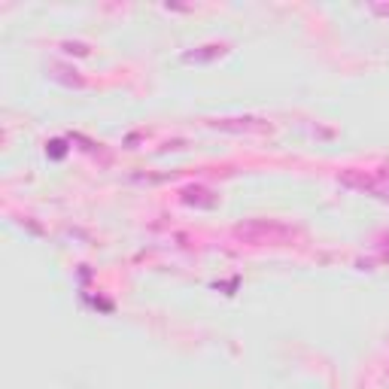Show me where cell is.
Masks as SVG:
<instances>
[{
  "label": "cell",
  "instance_id": "obj_5",
  "mask_svg": "<svg viewBox=\"0 0 389 389\" xmlns=\"http://www.w3.org/2000/svg\"><path fill=\"white\" fill-rule=\"evenodd\" d=\"M180 195H182V204H189V207H201V210L216 207V195L207 186H186Z\"/></svg>",
  "mask_w": 389,
  "mask_h": 389
},
{
  "label": "cell",
  "instance_id": "obj_7",
  "mask_svg": "<svg viewBox=\"0 0 389 389\" xmlns=\"http://www.w3.org/2000/svg\"><path fill=\"white\" fill-rule=\"evenodd\" d=\"M46 152H49V156H52V158H64V152H67V146H64V140H52V143L46 146Z\"/></svg>",
  "mask_w": 389,
  "mask_h": 389
},
{
  "label": "cell",
  "instance_id": "obj_1",
  "mask_svg": "<svg viewBox=\"0 0 389 389\" xmlns=\"http://www.w3.org/2000/svg\"><path fill=\"white\" fill-rule=\"evenodd\" d=\"M231 234L249 246H289L295 240V229L277 219H246L234 225Z\"/></svg>",
  "mask_w": 389,
  "mask_h": 389
},
{
  "label": "cell",
  "instance_id": "obj_3",
  "mask_svg": "<svg viewBox=\"0 0 389 389\" xmlns=\"http://www.w3.org/2000/svg\"><path fill=\"white\" fill-rule=\"evenodd\" d=\"M213 131H225V134H265L271 125L255 116H238V119H210L207 122Z\"/></svg>",
  "mask_w": 389,
  "mask_h": 389
},
{
  "label": "cell",
  "instance_id": "obj_8",
  "mask_svg": "<svg viewBox=\"0 0 389 389\" xmlns=\"http://www.w3.org/2000/svg\"><path fill=\"white\" fill-rule=\"evenodd\" d=\"M374 12H377V16H383V19H389V3H374L371 6Z\"/></svg>",
  "mask_w": 389,
  "mask_h": 389
},
{
  "label": "cell",
  "instance_id": "obj_6",
  "mask_svg": "<svg viewBox=\"0 0 389 389\" xmlns=\"http://www.w3.org/2000/svg\"><path fill=\"white\" fill-rule=\"evenodd\" d=\"M61 49H64V52H67V55H79V58H85V55H92V46H89V43H61Z\"/></svg>",
  "mask_w": 389,
  "mask_h": 389
},
{
  "label": "cell",
  "instance_id": "obj_4",
  "mask_svg": "<svg viewBox=\"0 0 389 389\" xmlns=\"http://www.w3.org/2000/svg\"><path fill=\"white\" fill-rule=\"evenodd\" d=\"M225 52H229V43H204V46L182 52V64H210L216 58H222Z\"/></svg>",
  "mask_w": 389,
  "mask_h": 389
},
{
  "label": "cell",
  "instance_id": "obj_2",
  "mask_svg": "<svg viewBox=\"0 0 389 389\" xmlns=\"http://www.w3.org/2000/svg\"><path fill=\"white\" fill-rule=\"evenodd\" d=\"M341 186L353 189V192H365L374 198H383L389 201V174L386 171H362V167H347V171L337 174Z\"/></svg>",
  "mask_w": 389,
  "mask_h": 389
}]
</instances>
